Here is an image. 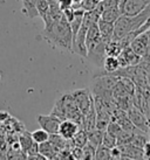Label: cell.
Instances as JSON below:
<instances>
[{
	"mask_svg": "<svg viewBox=\"0 0 150 160\" xmlns=\"http://www.w3.org/2000/svg\"><path fill=\"white\" fill-rule=\"evenodd\" d=\"M59 1V6H60V9L63 11V9L71 8L74 5V1L73 0H57Z\"/></svg>",
	"mask_w": 150,
	"mask_h": 160,
	"instance_id": "obj_32",
	"label": "cell"
},
{
	"mask_svg": "<svg viewBox=\"0 0 150 160\" xmlns=\"http://www.w3.org/2000/svg\"><path fill=\"white\" fill-rule=\"evenodd\" d=\"M18 142L20 144V147H21V150L25 153L27 152V150L31 147V145L33 144V138H32V133L31 132H28L26 130H22L21 133L18 136Z\"/></svg>",
	"mask_w": 150,
	"mask_h": 160,
	"instance_id": "obj_17",
	"label": "cell"
},
{
	"mask_svg": "<svg viewBox=\"0 0 150 160\" xmlns=\"http://www.w3.org/2000/svg\"><path fill=\"white\" fill-rule=\"evenodd\" d=\"M3 150H7V142L1 134H0V151Z\"/></svg>",
	"mask_w": 150,
	"mask_h": 160,
	"instance_id": "obj_35",
	"label": "cell"
},
{
	"mask_svg": "<svg viewBox=\"0 0 150 160\" xmlns=\"http://www.w3.org/2000/svg\"><path fill=\"white\" fill-rule=\"evenodd\" d=\"M73 1H74V5H73V7H76V6L80 4V1H81V0H73Z\"/></svg>",
	"mask_w": 150,
	"mask_h": 160,
	"instance_id": "obj_38",
	"label": "cell"
},
{
	"mask_svg": "<svg viewBox=\"0 0 150 160\" xmlns=\"http://www.w3.org/2000/svg\"><path fill=\"white\" fill-rule=\"evenodd\" d=\"M48 137H49V133L47 131H45L44 129H39V130H35V131H33L32 132V138H33V142H44L46 140H48Z\"/></svg>",
	"mask_w": 150,
	"mask_h": 160,
	"instance_id": "obj_25",
	"label": "cell"
},
{
	"mask_svg": "<svg viewBox=\"0 0 150 160\" xmlns=\"http://www.w3.org/2000/svg\"><path fill=\"white\" fill-rule=\"evenodd\" d=\"M22 5V13L29 19H36L39 17L36 11V0H20Z\"/></svg>",
	"mask_w": 150,
	"mask_h": 160,
	"instance_id": "obj_15",
	"label": "cell"
},
{
	"mask_svg": "<svg viewBox=\"0 0 150 160\" xmlns=\"http://www.w3.org/2000/svg\"><path fill=\"white\" fill-rule=\"evenodd\" d=\"M108 43L103 39H100L96 43H94L92 47L87 49V56L89 62L95 64L96 67H102L103 66V60L106 58V45Z\"/></svg>",
	"mask_w": 150,
	"mask_h": 160,
	"instance_id": "obj_6",
	"label": "cell"
},
{
	"mask_svg": "<svg viewBox=\"0 0 150 160\" xmlns=\"http://www.w3.org/2000/svg\"><path fill=\"white\" fill-rule=\"evenodd\" d=\"M132 132L126 131V130H121L120 133L116 136V144L117 145H124V144H129L132 138Z\"/></svg>",
	"mask_w": 150,
	"mask_h": 160,
	"instance_id": "obj_24",
	"label": "cell"
},
{
	"mask_svg": "<svg viewBox=\"0 0 150 160\" xmlns=\"http://www.w3.org/2000/svg\"><path fill=\"white\" fill-rule=\"evenodd\" d=\"M150 4V0H120L119 8L122 15L134 17L141 13Z\"/></svg>",
	"mask_w": 150,
	"mask_h": 160,
	"instance_id": "obj_5",
	"label": "cell"
},
{
	"mask_svg": "<svg viewBox=\"0 0 150 160\" xmlns=\"http://www.w3.org/2000/svg\"><path fill=\"white\" fill-rule=\"evenodd\" d=\"M117 60H119V63H120V68H123V67H128V66L138 64L142 61V56L137 55L136 53H134L132 49L128 46V47H124L121 50V53L117 56Z\"/></svg>",
	"mask_w": 150,
	"mask_h": 160,
	"instance_id": "obj_9",
	"label": "cell"
},
{
	"mask_svg": "<svg viewBox=\"0 0 150 160\" xmlns=\"http://www.w3.org/2000/svg\"><path fill=\"white\" fill-rule=\"evenodd\" d=\"M147 85H148V88L150 89V71L147 74Z\"/></svg>",
	"mask_w": 150,
	"mask_h": 160,
	"instance_id": "obj_37",
	"label": "cell"
},
{
	"mask_svg": "<svg viewBox=\"0 0 150 160\" xmlns=\"http://www.w3.org/2000/svg\"><path fill=\"white\" fill-rule=\"evenodd\" d=\"M82 150H83V159H95V151H96V147L95 146L87 142L82 147Z\"/></svg>",
	"mask_w": 150,
	"mask_h": 160,
	"instance_id": "obj_28",
	"label": "cell"
},
{
	"mask_svg": "<svg viewBox=\"0 0 150 160\" xmlns=\"http://www.w3.org/2000/svg\"><path fill=\"white\" fill-rule=\"evenodd\" d=\"M0 80H1V74H0Z\"/></svg>",
	"mask_w": 150,
	"mask_h": 160,
	"instance_id": "obj_39",
	"label": "cell"
},
{
	"mask_svg": "<svg viewBox=\"0 0 150 160\" xmlns=\"http://www.w3.org/2000/svg\"><path fill=\"white\" fill-rule=\"evenodd\" d=\"M143 153H144V158L150 159V140H147V142L143 146Z\"/></svg>",
	"mask_w": 150,
	"mask_h": 160,
	"instance_id": "obj_34",
	"label": "cell"
},
{
	"mask_svg": "<svg viewBox=\"0 0 150 160\" xmlns=\"http://www.w3.org/2000/svg\"><path fill=\"white\" fill-rule=\"evenodd\" d=\"M142 111L146 113V116L148 117V119L150 120V89L147 91L146 98L143 102V107H142Z\"/></svg>",
	"mask_w": 150,
	"mask_h": 160,
	"instance_id": "obj_30",
	"label": "cell"
},
{
	"mask_svg": "<svg viewBox=\"0 0 150 160\" xmlns=\"http://www.w3.org/2000/svg\"><path fill=\"white\" fill-rule=\"evenodd\" d=\"M99 1H100V0H99Z\"/></svg>",
	"mask_w": 150,
	"mask_h": 160,
	"instance_id": "obj_40",
	"label": "cell"
},
{
	"mask_svg": "<svg viewBox=\"0 0 150 160\" xmlns=\"http://www.w3.org/2000/svg\"><path fill=\"white\" fill-rule=\"evenodd\" d=\"M52 115L56 116L61 120L63 119H73L76 123H79L82 129V115L79 111L74 102V98L72 96V92L62 93L60 98L55 102L53 110L51 112Z\"/></svg>",
	"mask_w": 150,
	"mask_h": 160,
	"instance_id": "obj_3",
	"label": "cell"
},
{
	"mask_svg": "<svg viewBox=\"0 0 150 160\" xmlns=\"http://www.w3.org/2000/svg\"><path fill=\"white\" fill-rule=\"evenodd\" d=\"M71 152L73 159H83V150H82V147L74 146L71 150Z\"/></svg>",
	"mask_w": 150,
	"mask_h": 160,
	"instance_id": "obj_31",
	"label": "cell"
},
{
	"mask_svg": "<svg viewBox=\"0 0 150 160\" xmlns=\"http://www.w3.org/2000/svg\"><path fill=\"white\" fill-rule=\"evenodd\" d=\"M97 2H99V0H81L76 7L82 8L84 12H88V11H93L96 7Z\"/></svg>",
	"mask_w": 150,
	"mask_h": 160,
	"instance_id": "obj_27",
	"label": "cell"
},
{
	"mask_svg": "<svg viewBox=\"0 0 150 160\" xmlns=\"http://www.w3.org/2000/svg\"><path fill=\"white\" fill-rule=\"evenodd\" d=\"M149 17H150V4L142 11L141 13L137 14V15H134V17L121 15L114 22L113 40H121L126 34L135 31L141 25H143Z\"/></svg>",
	"mask_w": 150,
	"mask_h": 160,
	"instance_id": "obj_2",
	"label": "cell"
},
{
	"mask_svg": "<svg viewBox=\"0 0 150 160\" xmlns=\"http://www.w3.org/2000/svg\"><path fill=\"white\" fill-rule=\"evenodd\" d=\"M106 130L108 131V132H110L111 134H114L115 137H116V136H117V134L120 133V131L122 130V128H121L119 123H116L115 120H110V122H109V124H108V126H107Z\"/></svg>",
	"mask_w": 150,
	"mask_h": 160,
	"instance_id": "obj_29",
	"label": "cell"
},
{
	"mask_svg": "<svg viewBox=\"0 0 150 160\" xmlns=\"http://www.w3.org/2000/svg\"><path fill=\"white\" fill-rule=\"evenodd\" d=\"M97 27L101 34V38L104 41L109 42L113 40V34H114V22H109V21H104L102 19H99L97 21Z\"/></svg>",
	"mask_w": 150,
	"mask_h": 160,
	"instance_id": "obj_13",
	"label": "cell"
},
{
	"mask_svg": "<svg viewBox=\"0 0 150 160\" xmlns=\"http://www.w3.org/2000/svg\"><path fill=\"white\" fill-rule=\"evenodd\" d=\"M41 36L49 45L63 52H72V31L69 22L61 14L57 18H51L45 22Z\"/></svg>",
	"mask_w": 150,
	"mask_h": 160,
	"instance_id": "obj_1",
	"label": "cell"
},
{
	"mask_svg": "<svg viewBox=\"0 0 150 160\" xmlns=\"http://www.w3.org/2000/svg\"><path fill=\"white\" fill-rule=\"evenodd\" d=\"M95 159L100 160H106L110 159V148L100 145L96 147V151H95Z\"/></svg>",
	"mask_w": 150,
	"mask_h": 160,
	"instance_id": "obj_26",
	"label": "cell"
},
{
	"mask_svg": "<svg viewBox=\"0 0 150 160\" xmlns=\"http://www.w3.org/2000/svg\"><path fill=\"white\" fill-rule=\"evenodd\" d=\"M127 115H128L130 122L135 125V128L141 130L142 132H144L150 137V120L148 119L146 113L142 111L141 109H138L136 107H131L127 111Z\"/></svg>",
	"mask_w": 150,
	"mask_h": 160,
	"instance_id": "obj_4",
	"label": "cell"
},
{
	"mask_svg": "<svg viewBox=\"0 0 150 160\" xmlns=\"http://www.w3.org/2000/svg\"><path fill=\"white\" fill-rule=\"evenodd\" d=\"M38 124L40 125L41 129L47 131L49 134L59 133V128H60V123L61 119L57 118L54 115H39L38 116Z\"/></svg>",
	"mask_w": 150,
	"mask_h": 160,
	"instance_id": "obj_8",
	"label": "cell"
},
{
	"mask_svg": "<svg viewBox=\"0 0 150 160\" xmlns=\"http://www.w3.org/2000/svg\"><path fill=\"white\" fill-rule=\"evenodd\" d=\"M129 47L132 49L134 53H136L137 55L143 58L147 53V49H148V32H143L138 36H136L131 41Z\"/></svg>",
	"mask_w": 150,
	"mask_h": 160,
	"instance_id": "obj_12",
	"label": "cell"
},
{
	"mask_svg": "<svg viewBox=\"0 0 150 160\" xmlns=\"http://www.w3.org/2000/svg\"><path fill=\"white\" fill-rule=\"evenodd\" d=\"M39 152L46 159H56L59 150L49 140H46L39 144Z\"/></svg>",
	"mask_w": 150,
	"mask_h": 160,
	"instance_id": "obj_14",
	"label": "cell"
},
{
	"mask_svg": "<svg viewBox=\"0 0 150 160\" xmlns=\"http://www.w3.org/2000/svg\"><path fill=\"white\" fill-rule=\"evenodd\" d=\"M121 150V159H143L144 153L143 148L137 147L132 144H124V145H117Z\"/></svg>",
	"mask_w": 150,
	"mask_h": 160,
	"instance_id": "obj_11",
	"label": "cell"
},
{
	"mask_svg": "<svg viewBox=\"0 0 150 160\" xmlns=\"http://www.w3.org/2000/svg\"><path fill=\"white\" fill-rule=\"evenodd\" d=\"M102 68L104 69L106 74L115 72L120 68V63L117 58L116 56H106L104 60H103V66H102Z\"/></svg>",
	"mask_w": 150,
	"mask_h": 160,
	"instance_id": "obj_18",
	"label": "cell"
},
{
	"mask_svg": "<svg viewBox=\"0 0 150 160\" xmlns=\"http://www.w3.org/2000/svg\"><path fill=\"white\" fill-rule=\"evenodd\" d=\"M121 15L122 14H121L119 6H114V7H110V8L103 11L100 19L104 20V21H109V22H115L117 20V18H120Z\"/></svg>",
	"mask_w": 150,
	"mask_h": 160,
	"instance_id": "obj_16",
	"label": "cell"
},
{
	"mask_svg": "<svg viewBox=\"0 0 150 160\" xmlns=\"http://www.w3.org/2000/svg\"><path fill=\"white\" fill-rule=\"evenodd\" d=\"M36 11H38L39 17L45 22L49 14V5L47 2V0H36Z\"/></svg>",
	"mask_w": 150,
	"mask_h": 160,
	"instance_id": "obj_22",
	"label": "cell"
},
{
	"mask_svg": "<svg viewBox=\"0 0 150 160\" xmlns=\"http://www.w3.org/2000/svg\"><path fill=\"white\" fill-rule=\"evenodd\" d=\"M103 132L104 131H102V130H99V129H93L88 131L87 134H88V142L89 144H92L93 146L97 147L101 145L102 142V137H103Z\"/></svg>",
	"mask_w": 150,
	"mask_h": 160,
	"instance_id": "obj_20",
	"label": "cell"
},
{
	"mask_svg": "<svg viewBox=\"0 0 150 160\" xmlns=\"http://www.w3.org/2000/svg\"><path fill=\"white\" fill-rule=\"evenodd\" d=\"M8 118H11V116H9L7 112L0 111V123H5Z\"/></svg>",
	"mask_w": 150,
	"mask_h": 160,
	"instance_id": "obj_36",
	"label": "cell"
},
{
	"mask_svg": "<svg viewBox=\"0 0 150 160\" xmlns=\"http://www.w3.org/2000/svg\"><path fill=\"white\" fill-rule=\"evenodd\" d=\"M122 156H121V150L120 147L116 145L115 147L110 148V159H121Z\"/></svg>",
	"mask_w": 150,
	"mask_h": 160,
	"instance_id": "obj_33",
	"label": "cell"
},
{
	"mask_svg": "<svg viewBox=\"0 0 150 160\" xmlns=\"http://www.w3.org/2000/svg\"><path fill=\"white\" fill-rule=\"evenodd\" d=\"M101 145L103 146L108 147V148H113L115 147L117 144H116V137H115L114 134H111L110 132H108V131H104L103 132V137H102V142Z\"/></svg>",
	"mask_w": 150,
	"mask_h": 160,
	"instance_id": "obj_23",
	"label": "cell"
},
{
	"mask_svg": "<svg viewBox=\"0 0 150 160\" xmlns=\"http://www.w3.org/2000/svg\"><path fill=\"white\" fill-rule=\"evenodd\" d=\"M73 145L78 147H83L87 142H88V134L87 131H84L83 129L79 130L76 133L74 134V137L72 138Z\"/></svg>",
	"mask_w": 150,
	"mask_h": 160,
	"instance_id": "obj_21",
	"label": "cell"
},
{
	"mask_svg": "<svg viewBox=\"0 0 150 160\" xmlns=\"http://www.w3.org/2000/svg\"><path fill=\"white\" fill-rule=\"evenodd\" d=\"M72 96L74 98V102L81 115L83 116L84 113H87L90 107L93 105V96L90 95V92L87 89H78L72 91Z\"/></svg>",
	"mask_w": 150,
	"mask_h": 160,
	"instance_id": "obj_7",
	"label": "cell"
},
{
	"mask_svg": "<svg viewBox=\"0 0 150 160\" xmlns=\"http://www.w3.org/2000/svg\"><path fill=\"white\" fill-rule=\"evenodd\" d=\"M123 49L119 40H110L106 45V56H119L121 50Z\"/></svg>",
	"mask_w": 150,
	"mask_h": 160,
	"instance_id": "obj_19",
	"label": "cell"
},
{
	"mask_svg": "<svg viewBox=\"0 0 150 160\" xmlns=\"http://www.w3.org/2000/svg\"><path fill=\"white\" fill-rule=\"evenodd\" d=\"M79 130H81V126H80L79 123H76L73 119H63L60 123L59 133L61 134L65 139H72Z\"/></svg>",
	"mask_w": 150,
	"mask_h": 160,
	"instance_id": "obj_10",
	"label": "cell"
}]
</instances>
